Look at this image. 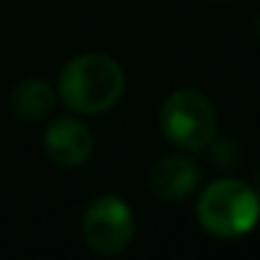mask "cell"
<instances>
[{
    "label": "cell",
    "instance_id": "obj_1",
    "mask_svg": "<svg viewBox=\"0 0 260 260\" xmlns=\"http://www.w3.org/2000/svg\"><path fill=\"white\" fill-rule=\"evenodd\" d=\"M125 92V72L107 54H79L74 56L61 77L59 94L67 107L79 115H100L120 102Z\"/></svg>",
    "mask_w": 260,
    "mask_h": 260
},
{
    "label": "cell",
    "instance_id": "obj_2",
    "mask_svg": "<svg viewBox=\"0 0 260 260\" xmlns=\"http://www.w3.org/2000/svg\"><path fill=\"white\" fill-rule=\"evenodd\" d=\"M197 217L214 237H240L257 224L260 194L240 179L212 181L197 202Z\"/></svg>",
    "mask_w": 260,
    "mask_h": 260
},
{
    "label": "cell",
    "instance_id": "obj_3",
    "mask_svg": "<svg viewBox=\"0 0 260 260\" xmlns=\"http://www.w3.org/2000/svg\"><path fill=\"white\" fill-rule=\"evenodd\" d=\"M161 130L181 151H204L217 138V110L197 89H176L161 105Z\"/></svg>",
    "mask_w": 260,
    "mask_h": 260
},
{
    "label": "cell",
    "instance_id": "obj_4",
    "mask_svg": "<svg viewBox=\"0 0 260 260\" xmlns=\"http://www.w3.org/2000/svg\"><path fill=\"white\" fill-rule=\"evenodd\" d=\"M136 235V217L122 197H97L82 219V237L97 255H120Z\"/></svg>",
    "mask_w": 260,
    "mask_h": 260
},
{
    "label": "cell",
    "instance_id": "obj_5",
    "mask_svg": "<svg viewBox=\"0 0 260 260\" xmlns=\"http://www.w3.org/2000/svg\"><path fill=\"white\" fill-rule=\"evenodd\" d=\"M44 151L46 156L59 164V166H82L89 161L92 151H94V138L92 130L77 120V117H56L49 122L46 133H44Z\"/></svg>",
    "mask_w": 260,
    "mask_h": 260
},
{
    "label": "cell",
    "instance_id": "obj_6",
    "mask_svg": "<svg viewBox=\"0 0 260 260\" xmlns=\"http://www.w3.org/2000/svg\"><path fill=\"white\" fill-rule=\"evenodd\" d=\"M199 181H202V169L194 158H186V156L158 158L148 176L151 194L161 202H181L191 197Z\"/></svg>",
    "mask_w": 260,
    "mask_h": 260
},
{
    "label": "cell",
    "instance_id": "obj_7",
    "mask_svg": "<svg viewBox=\"0 0 260 260\" xmlns=\"http://www.w3.org/2000/svg\"><path fill=\"white\" fill-rule=\"evenodd\" d=\"M54 105H56L54 87L49 82L39 79V77L21 79L13 87V92H11V107H13V112L21 120H28V122L46 120L54 112Z\"/></svg>",
    "mask_w": 260,
    "mask_h": 260
},
{
    "label": "cell",
    "instance_id": "obj_8",
    "mask_svg": "<svg viewBox=\"0 0 260 260\" xmlns=\"http://www.w3.org/2000/svg\"><path fill=\"white\" fill-rule=\"evenodd\" d=\"M255 34H257V39H260V16H257V21H255Z\"/></svg>",
    "mask_w": 260,
    "mask_h": 260
}]
</instances>
